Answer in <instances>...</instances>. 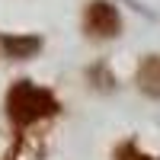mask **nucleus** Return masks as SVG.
Segmentation results:
<instances>
[{
  "label": "nucleus",
  "mask_w": 160,
  "mask_h": 160,
  "mask_svg": "<svg viewBox=\"0 0 160 160\" xmlns=\"http://www.w3.org/2000/svg\"><path fill=\"white\" fill-rule=\"evenodd\" d=\"M58 112H61L58 96L48 87L35 83V80H16L7 90V118L16 131L35 128V125L48 122V118H55Z\"/></svg>",
  "instance_id": "obj_1"
},
{
  "label": "nucleus",
  "mask_w": 160,
  "mask_h": 160,
  "mask_svg": "<svg viewBox=\"0 0 160 160\" xmlns=\"http://www.w3.org/2000/svg\"><path fill=\"white\" fill-rule=\"evenodd\" d=\"M115 160H160V157L151 154V151H144L138 144V138H128V141H122L115 148Z\"/></svg>",
  "instance_id": "obj_5"
},
{
  "label": "nucleus",
  "mask_w": 160,
  "mask_h": 160,
  "mask_svg": "<svg viewBox=\"0 0 160 160\" xmlns=\"http://www.w3.org/2000/svg\"><path fill=\"white\" fill-rule=\"evenodd\" d=\"M42 35L35 32H0V51L10 61H29L42 51Z\"/></svg>",
  "instance_id": "obj_3"
},
{
  "label": "nucleus",
  "mask_w": 160,
  "mask_h": 160,
  "mask_svg": "<svg viewBox=\"0 0 160 160\" xmlns=\"http://www.w3.org/2000/svg\"><path fill=\"white\" fill-rule=\"evenodd\" d=\"M135 83L144 96L160 99V55H144L138 71H135Z\"/></svg>",
  "instance_id": "obj_4"
},
{
  "label": "nucleus",
  "mask_w": 160,
  "mask_h": 160,
  "mask_svg": "<svg viewBox=\"0 0 160 160\" xmlns=\"http://www.w3.org/2000/svg\"><path fill=\"white\" fill-rule=\"evenodd\" d=\"M80 26H83V32L90 38H115L122 32V13L112 0H90L83 7V16H80Z\"/></svg>",
  "instance_id": "obj_2"
}]
</instances>
